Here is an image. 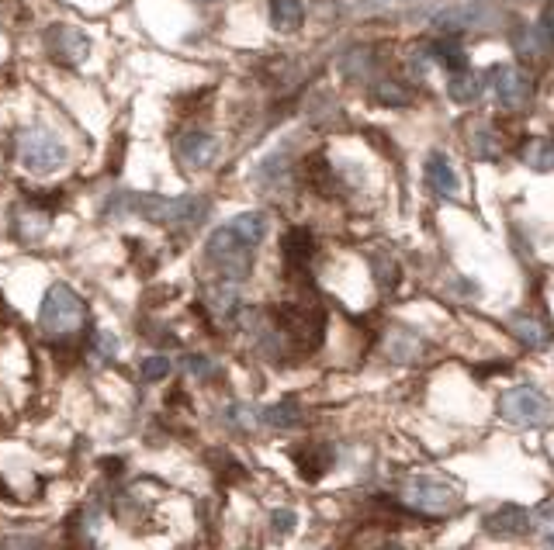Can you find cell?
<instances>
[{
  "instance_id": "obj_1",
  "label": "cell",
  "mask_w": 554,
  "mask_h": 550,
  "mask_svg": "<svg viewBox=\"0 0 554 550\" xmlns=\"http://www.w3.org/2000/svg\"><path fill=\"white\" fill-rule=\"evenodd\" d=\"M208 212H212V201L201 198V194L163 198V194H132V191H118L108 201V208H104L108 218L139 215L153 225H163V229H194V225L205 222Z\"/></svg>"
},
{
  "instance_id": "obj_2",
  "label": "cell",
  "mask_w": 554,
  "mask_h": 550,
  "mask_svg": "<svg viewBox=\"0 0 554 550\" xmlns=\"http://www.w3.org/2000/svg\"><path fill=\"white\" fill-rule=\"evenodd\" d=\"M253 250H257V246L246 243L229 222L219 225L205 243V256H208V263H212V270L229 284H239L253 274Z\"/></svg>"
},
{
  "instance_id": "obj_3",
  "label": "cell",
  "mask_w": 554,
  "mask_h": 550,
  "mask_svg": "<svg viewBox=\"0 0 554 550\" xmlns=\"http://www.w3.org/2000/svg\"><path fill=\"white\" fill-rule=\"evenodd\" d=\"M39 326L46 336H73L87 326V305L70 284L56 281L42 298L39 308Z\"/></svg>"
},
{
  "instance_id": "obj_4",
  "label": "cell",
  "mask_w": 554,
  "mask_h": 550,
  "mask_svg": "<svg viewBox=\"0 0 554 550\" xmlns=\"http://www.w3.org/2000/svg\"><path fill=\"white\" fill-rule=\"evenodd\" d=\"M402 499L423 516H451L461 506V488L444 474H413L402 488Z\"/></svg>"
},
{
  "instance_id": "obj_5",
  "label": "cell",
  "mask_w": 554,
  "mask_h": 550,
  "mask_svg": "<svg viewBox=\"0 0 554 550\" xmlns=\"http://www.w3.org/2000/svg\"><path fill=\"white\" fill-rule=\"evenodd\" d=\"M18 160L35 177H49L66 163V146L46 128H28L18 135Z\"/></svg>"
},
{
  "instance_id": "obj_6",
  "label": "cell",
  "mask_w": 554,
  "mask_h": 550,
  "mask_svg": "<svg viewBox=\"0 0 554 550\" xmlns=\"http://www.w3.org/2000/svg\"><path fill=\"white\" fill-rule=\"evenodd\" d=\"M499 412H503V419L513 426H541L551 419V402L544 391L530 388V384H516V388L503 391Z\"/></svg>"
},
{
  "instance_id": "obj_7",
  "label": "cell",
  "mask_w": 554,
  "mask_h": 550,
  "mask_svg": "<svg viewBox=\"0 0 554 550\" xmlns=\"http://www.w3.org/2000/svg\"><path fill=\"white\" fill-rule=\"evenodd\" d=\"M485 80H492V90L506 111H523L534 101V77L520 66H492Z\"/></svg>"
},
{
  "instance_id": "obj_8",
  "label": "cell",
  "mask_w": 554,
  "mask_h": 550,
  "mask_svg": "<svg viewBox=\"0 0 554 550\" xmlns=\"http://www.w3.org/2000/svg\"><path fill=\"white\" fill-rule=\"evenodd\" d=\"M42 45H46L49 56L63 66H80L87 56H91V39H87L77 25H66V21L49 25L46 35H42Z\"/></svg>"
},
{
  "instance_id": "obj_9",
  "label": "cell",
  "mask_w": 554,
  "mask_h": 550,
  "mask_svg": "<svg viewBox=\"0 0 554 550\" xmlns=\"http://www.w3.org/2000/svg\"><path fill=\"white\" fill-rule=\"evenodd\" d=\"M177 160L184 163L187 170H205L215 163V156H219V139H215L212 132H201V128H194V132H184L181 139H177Z\"/></svg>"
},
{
  "instance_id": "obj_10",
  "label": "cell",
  "mask_w": 554,
  "mask_h": 550,
  "mask_svg": "<svg viewBox=\"0 0 554 550\" xmlns=\"http://www.w3.org/2000/svg\"><path fill=\"white\" fill-rule=\"evenodd\" d=\"M527 526L530 512L516 506V502H506V506H499L496 512L485 516V533H492V537H516V533H527Z\"/></svg>"
},
{
  "instance_id": "obj_11",
  "label": "cell",
  "mask_w": 554,
  "mask_h": 550,
  "mask_svg": "<svg viewBox=\"0 0 554 550\" xmlns=\"http://www.w3.org/2000/svg\"><path fill=\"white\" fill-rule=\"evenodd\" d=\"M333 447H326V443H305V447L295 450V467L302 471L305 481H316L323 478V474L333 467Z\"/></svg>"
},
{
  "instance_id": "obj_12",
  "label": "cell",
  "mask_w": 554,
  "mask_h": 550,
  "mask_svg": "<svg viewBox=\"0 0 554 550\" xmlns=\"http://www.w3.org/2000/svg\"><path fill=\"white\" fill-rule=\"evenodd\" d=\"M426 184H430L433 194H440V198H454L458 194V173H454L451 160H447L444 153H430L426 156Z\"/></svg>"
},
{
  "instance_id": "obj_13",
  "label": "cell",
  "mask_w": 554,
  "mask_h": 550,
  "mask_svg": "<svg viewBox=\"0 0 554 550\" xmlns=\"http://www.w3.org/2000/svg\"><path fill=\"white\" fill-rule=\"evenodd\" d=\"M513 49L520 52V56H527V59H541L554 49V39L544 32L541 25H520L513 32Z\"/></svg>"
},
{
  "instance_id": "obj_14",
  "label": "cell",
  "mask_w": 554,
  "mask_h": 550,
  "mask_svg": "<svg viewBox=\"0 0 554 550\" xmlns=\"http://www.w3.org/2000/svg\"><path fill=\"white\" fill-rule=\"evenodd\" d=\"M482 14H485L482 4H464V7H451V11H440L437 18H433V25L444 35H458L464 28H475L478 21H482Z\"/></svg>"
},
{
  "instance_id": "obj_15",
  "label": "cell",
  "mask_w": 554,
  "mask_h": 550,
  "mask_svg": "<svg viewBox=\"0 0 554 550\" xmlns=\"http://www.w3.org/2000/svg\"><path fill=\"white\" fill-rule=\"evenodd\" d=\"M281 250H284V260H288L291 270H305L312 260V253H316V239H312L309 229H291L288 236H284Z\"/></svg>"
},
{
  "instance_id": "obj_16",
  "label": "cell",
  "mask_w": 554,
  "mask_h": 550,
  "mask_svg": "<svg viewBox=\"0 0 554 550\" xmlns=\"http://www.w3.org/2000/svg\"><path fill=\"white\" fill-rule=\"evenodd\" d=\"M14 232H18V239H25V243H35V239H42L49 232V212H42V208H35V205L14 208Z\"/></svg>"
},
{
  "instance_id": "obj_17",
  "label": "cell",
  "mask_w": 554,
  "mask_h": 550,
  "mask_svg": "<svg viewBox=\"0 0 554 550\" xmlns=\"http://www.w3.org/2000/svg\"><path fill=\"white\" fill-rule=\"evenodd\" d=\"M520 160L537 173H551L554 170V135H534V139L523 142Z\"/></svg>"
},
{
  "instance_id": "obj_18",
  "label": "cell",
  "mask_w": 554,
  "mask_h": 550,
  "mask_svg": "<svg viewBox=\"0 0 554 550\" xmlns=\"http://www.w3.org/2000/svg\"><path fill=\"white\" fill-rule=\"evenodd\" d=\"M419 350H423V343H419L413 329H395V333L385 336V353L392 364H413Z\"/></svg>"
},
{
  "instance_id": "obj_19",
  "label": "cell",
  "mask_w": 554,
  "mask_h": 550,
  "mask_svg": "<svg viewBox=\"0 0 554 550\" xmlns=\"http://www.w3.org/2000/svg\"><path fill=\"white\" fill-rule=\"evenodd\" d=\"M205 308L215 315V319H232L239 312V291L236 284L222 281V284H212L205 288Z\"/></svg>"
},
{
  "instance_id": "obj_20",
  "label": "cell",
  "mask_w": 554,
  "mask_h": 550,
  "mask_svg": "<svg viewBox=\"0 0 554 550\" xmlns=\"http://www.w3.org/2000/svg\"><path fill=\"white\" fill-rule=\"evenodd\" d=\"M513 333L523 346H530V350H544V346L551 343L548 322L537 319V315H513Z\"/></svg>"
},
{
  "instance_id": "obj_21",
  "label": "cell",
  "mask_w": 554,
  "mask_h": 550,
  "mask_svg": "<svg viewBox=\"0 0 554 550\" xmlns=\"http://www.w3.org/2000/svg\"><path fill=\"white\" fill-rule=\"evenodd\" d=\"M485 90V77L475 70H461L451 77V84H447V94H451L454 104H475L478 97H482Z\"/></svg>"
},
{
  "instance_id": "obj_22",
  "label": "cell",
  "mask_w": 554,
  "mask_h": 550,
  "mask_svg": "<svg viewBox=\"0 0 554 550\" xmlns=\"http://www.w3.org/2000/svg\"><path fill=\"white\" fill-rule=\"evenodd\" d=\"M305 21L302 0H271V25L277 32H298Z\"/></svg>"
},
{
  "instance_id": "obj_23",
  "label": "cell",
  "mask_w": 554,
  "mask_h": 550,
  "mask_svg": "<svg viewBox=\"0 0 554 550\" xmlns=\"http://www.w3.org/2000/svg\"><path fill=\"white\" fill-rule=\"evenodd\" d=\"M288 177H291V167H288V156L284 153L267 156L257 170V184L267 187V191H281V187L288 184Z\"/></svg>"
},
{
  "instance_id": "obj_24",
  "label": "cell",
  "mask_w": 554,
  "mask_h": 550,
  "mask_svg": "<svg viewBox=\"0 0 554 550\" xmlns=\"http://www.w3.org/2000/svg\"><path fill=\"white\" fill-rule=\"evenodd\" d=\"M430 59H433V63H440V66H447V70H451V77H454V73H461V70H468V56H464V49H461L458 39H444V42L430 45Z\"/></svg>"
},
{
  "instance_id": "obj_25",
  "label": "cell",
  "mask_w": 554,
  "mask_h": 550,
  "mask_svg": "<svg viewBox=\"0 0 554 550\" xmlns=\"http://www.w3.org/2000/svg\"><path fill=\"white\" fill-rule=\"evenodd\" d=\"M229 225H232V229H236L239 236H243L250 246H260V243H264V236H267V215H264V212H243V215L232 218Z\"/></svg>"
},
{
  "instance_id": "obj_26",
  "label": "cell",
  "mask_w": 554,
  "mask_h": 550,
  "mask_svg": "<svg viewBox=\"0 0 554 550\" xmlns=\"http://www.w3.org/2000/svg\"><path fill=\"white\" fill-rule=\"evenodd\" d=\"M371 94H374V101H378L381 108H406V104L413 101L409 87L399 84V80H378Z\"/></svg>"
},
{
  "instance_id": "obj_27",
  "label": "cell",
  "mask_w": 554,
  "mask_h": 550,
  "mask_svg": "<svg viewBox=\"0 0 554 550\" xmlns=\"http://www.w3.org/2000/svg\"><path fill=\"white\" fill-rule=\"evenodd\" d=\"M260 423L277 426V429H291V426H298V423H302V409H298V402H295V398H288V402L271 405V409H264V412H260Z\"/></svg>"
},
{
  "instance_id": "obj_28",
  "label": "cell",
  "mask_w": 554,
  "mask_h": 550,
  "mask_svg": "<svg viewBox=\"0 0 554 550\" xmlns=\"http://www.w3.org/2000/svg\"><path fill=\"white\" fill-rule=\"evenodd\" d=\"M475 153L482 156V160H499V139L492 128H478L475 132Z\"/></svg>"
},
{
  "instance_id": "obj_29",
  "label": "cell",
  "mask_w": 554,
  "mask_h": 550,
  "mask_svg": "<svg viewBox=\"0 0 554 550\" xmlns=\"http://www.w3.org/2000/svg\"><path fill=\"white\" fill-rule=\"evenodd\" d=\"M170 371H174V360L170 357H146L142 360V378L146 381H163Z\"/></svg>"
},
{
  "instance_id": "obj_30",
  "label": "cell",
  "mask_w": 554,
  "mask_h": 550,
  "mask_svg": "<svg viewBox=\"0 0 554 550\" xmlns=\"http://www.w3.org/2000/svg\"><path fill=\"white\" fill-rule=\"evenodd\" d=\"M298 526V516L295 509H274L271 512V530L277 533V537H288L291 530Z\"/></svg>"
},
{
  "instance_id": "obj_31",
  "label": "cell",
  "mask_w": 554,
  "mask_h": 550,
  "mask_svg": "<svg viewBox=\"0 0 554 550\" xmlns=\"http://www.w3.org/2000/svg\"><path fill=\"white\" fill-rule=\"evenodd\" d=\"M184 371L194 374V378H201V381H212L215 374H219L208 357H184Z\"/></svg>"
},
{
  "instance_id": "obj_32",
  "label": "cell",
  "mask_w": 554,
  "mask_h": 550,
  "mask_svg": "<svg viewBox=\"0 0 554 550\" xmlns=\"http://www.w3.org/2000/svg\"><path fill=\"white\" fill-rule=\"evenodd\" d=\"M374 274L381 277V284H385V288H395V281H399V270H395V263L388 260L385 253H378V260H374Z\"/></svg>"
},
{
  "instance_id": "obj_33",
  "label": "cell",
  "mask_w": 554,
  "mask_h": 550,
  "mask_svg": "<svg viewBox=\"0 0 554 550\" xmlns=\"http://www.w3.org/2000/svg\"><path fill=\"white\" fill-rule=\"evenodd\" d=\"M541 537H544V544L554 550V509L541 512Z\"/></svg>"
},
{
  "instance_id": "obj_34",
  "label": "cell",
  "mask_w": 554,
  "mask_h": 550,
  "mask_svg": "<svg viewBox=\"0 0 554 550\" xmlns=\"http://www.w3.org/2000/svg\"><path fill=\"white\" fill-rule=\"evenodd\" d=\"M4 550H42L39 540H32V537H11L4 544Z\"/></svg>"
},
{
  "instance_id": "obj_35",
  "label": "cell",
  "mask_w": 554,
  "mask_h": 550,
  "mask_svg": "<svg viewBox=\"0 0 554 550\" xmlns=\"http://www.w3.org/2000/svg\"><path fill=\"white\" fill-rule=\"evenodd\" d=\"M97 346H101V350H104V353H108V357H111V353L118 350V339L111 336V333H97Z\"/></svg>"
},
{
  "instance_id": "obj_36",
  "label": "cell",
  "mask_w": 554,
  "mask_h": 550,
  "mask_svg": "<svg viewBox=\"0 0 554 550\" xmlns=\"http://www.w3.org/2000/svg\"><path fill=\"white\" fill-rule=\"evenodd\" d=\"M541 28L554 39V0H548V7H544V18H541Z\"/></svg>"
},
{
  "instance_id": "obj_37",
  "label": "cell",
  "mask_w": 554,
  "mask_h": 550,
  "mask_svg": "<svg viewBox=\"0 0 554 550\" xmlns=\"http://www.w3.org/2000/svg\"><path fill=\"white\" fill-rule=\"evenodd\" d=\"M198 4H219V0H198Z\"/></svg>"
}]
</instances>
